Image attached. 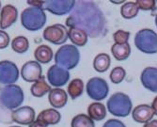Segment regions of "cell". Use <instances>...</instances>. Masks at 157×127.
<instances>
[{"label": "cell", "mask_w": 157, "mask_h": 127, "mask_svg": "<svg viewBox=\"0 0 157 127\" xmlns=\"http://www.w3.org/2000/svg\"><path fill=\"white\" fill-rule=\"evenodd\" d=\"M56 64L66 70L75 68L80 61V52L74 44H64L55 55Z\"/></svg>", "instance_id": "cell-5"}, {"label": "cell", "mask_w": 157, "mask_h": 127, "mask_svg": "<svg viewBox=\"0 0 157 127\" xmlns=\"http://www.w3.org/2000/svg\"><path fill=\"white\" fill-rule=\"evenodd\" d=\"M130 38V32L125 31V30H117L113 34V39L115 40V44H128V40Z\"/></svg>", "instance_id": "cell-30"}, {"label": "cell", "mask_w": 157, "mask_h": 127, "mask_svg": "<svg viewBox=\"0 0 157 127\" xmlns=\"http://www.w3.org/2000/svg\"><path fill=\"white\" fill-rule=\"evenodd\" d=\"M19 78V70L16 64L10 60L0 61V86L15 83Z\"/></svg>", "instance_id": "cell-10"}, {"label": "cell", "mask_w": 157, "mask_h": 127, "mask_svg": "<svg viewBox=\"0 0 157 127\" xmlns=\"http://www.w3.org/2000/svg\"><path fill=\"white\" fill-rule=\"evenodd\" d=\"M30 91L34 97L40 98L51 91V87H50V85L46 83L45 77L41 76L38 81L33 83V85L30 88Z\"/></svg>", "instance_id": "cell-22"}, {"label": "cell", "mask_w": 157, "mask_h": 127, "mask_svg": "<svg viewBox=\"0 0 157 127\" xmlns=\"http://www.w3.org/2000/svg\"><path fill=\"white\" fill-rule=\"evenodd\" d=\"M35 110L31 106H20L10 114L12 121L22 125H29L35 121Z\"/></svg>", "instance_id": "cell-12"}, {"label": "cell", "mask_w": 157, "mask_h": 127, "mask_svg": "<svg viewBox=\"0 0 157 127\" xmlns=\"http://www.w3.org/2000/svg\"><path fill=\"white\" fill-rule=\"evenodd\" d=\"M0 8H1V1H0Z\"/></svg>", "instance_id": "cell-41"}, {"label": "cell", "mask_w": 157, "mask_h": 127, "mask_svg": "<svg viewBox=\"0 0 157 127\" xmlns=\"http://www.w3.org/2000/svg\"><path fill=\"white\" fill-rule=\"evenodd\" d=\"M53 50L48 45H40L34 52V56L37 62L47 64L53 59Z\"/></svg>", "instance_id": "cell-21"}, {"label": "cell", "mask_w": 157, "mask_h": 127, "mask_svg": "<svg viewBox=\"0 0 157 127\" xmlns=\"http://www.w3.org/2000/svg\"><path fill=\"white\" fill-rule=\"evenodd\" d=\"M66 25L70 28H81L91 38L102 36L106 27L103 11L93 1H76Z\"/></svg>", "instance_id": "cell-1"}, {"label": "cell", "mask_w": 157, "mask_h": 127, "mask_svg": "<svg viewBox=\"0 0 157 127\" xmlns=\"http://www.w3.org/2000/svg\"><path fill=\"white\" fill-rule=\"evenodd\" d=\"M41 73H42V69L40 63L33 60L25 62L21 69L22 78L26 82L35 83L42 76Z\"/></svg>", "instance_id": "cell-13"}, {"label": "cell", "mask_w": 157, "mask_h": 127, "mask_svg": "<svg viewBox=\"0 0 157 127\" xmlns=\"http://www.w3.org/2000/svg\"><path fill=\"white\" fill-rule=\"evenodd\" d=\"M126 76V71L122 67H115L110 73V80L114 84L121 83Z\"/></svg>", "instance_id": "cell-29"}, {"label": "cell", "mask_w": 157, "mask_h": 127, "mask_svg": "<svg viewBox=\"0 0 157 127\" xmlns=\"http://www.w3.org/2000/svg\"><path fill=\"white\" fill-rule=\"evenodd\" d=\"M47 79L50 85L56 87L60 88L67 84L70 79V73L69 71L59 66V65H52L48 72H47Z\"/></svg>", "instance_id": "cell-11"}, {"label": "cell", "mask_w": 157, "mask_h": 127, "mask_svg": "<svg viewBox=\"0 0 157 127\" xmlns=\"http://www.w3.org/2000/svg\"><path fill=\"white\" fill-rule=\"evenodd\" d=\"M111 2L116 3V4H121V3H123V2H125V1H111Z\"/></svg>", "instance_id": "cell-38"}, {"label": "cell", "mask_w": 157, "mask_h": 127, "mask_svg": "<svg viewBox=\"0 0 157 127\" xmlns=\"http://www.w3.org/2000/svg\"><path fill=\"white\" fill-rule=\"evenodd\" d=\"M155 25H156V26H157V14H156V16H155Z\"/></svg>", "instance_id": "cell-39"}, {"label": "cell", "mask_w": 157, "mask_h": 127, "mask_svg": "<svg viewBox=\"0 0 157 127\" xmlns=\"http://www.w3.org/2000/svg\"><path fill=\"white\" fill-rule=\"evenodd\" d=\"M140 82L145 89L153 93H157V68H145L140 75Z\"/></svg>", "instance_id": "cell-14"}, {"label": "cell", "mask_w": 157, "mask_h": 127, "mask_svg": "<svg viewBox=\"0 0 157 127\" xmlns=\"http://www.w3.org/2000/svg\"><path fill=\"white\" fill-rule=\"evenodd\" d=\"M68 37L69 40L74 44V45L78 47H82L87 44L89 39L88 34L83 29H81V28H77V27L70 28L68 30Z\"/></svg>", "instance_id": "cell-19"}, {"label": "cell", "mask_w": 157, "mask_h": 127, "mask_svg": "<svg viewBox=\"0 0 157 127\" xmlns=\"http://www.w3.org/2000/svg\"><path fill=\"white\" fill-rule=\"evenodd\" d=\"M134 42L136 47L142 53L149 55L157 53V33L152 29L143 28L136 32Z\"/></svg>", "instance_id": "cell-6"}, {"label": "cell", "mask_w": 157, "mask_h": 127, "mask_svg": "<svg viewBox=\"0 0 157 127\" xmlns=\"http://www.w3.org/2000/svg\"><path fill=\"white\" fill-rule=\"evenodd\" d=\"M83 91H84V83L79 78H75L72 80L68 85L67 92L73 100H75L78 97H80L83 94Z\"/></svg>", "instance_id": "cell-25"}, {"label": "cell", "mask_w": 157, "mask_h": 127, "mask_svg": "<svg viewBox=\"0 0 157 127\" xmlns=\"http://www.w3.org/2000/svg\"><path fill=\"white\" fill-rule=\"evenodd\" d=\"M24 91L18 85H8L0 88V106L8 110L19 108L24 102Z\"/></svg>", "instance_id": "cell-2"}, {"label": "cell", "mask_w": 157, "mask_h": 127, "mask_svg": "<svg viewBox=\"0 0 157 127\" xmlns=\"http://www.w3.org/2000/svg\"><path fill=\"white\" fill-rule=\"evenodd\" d=\"M26 3L30 7L40 8V9H42V6H44V1H32V0H28V1H26Z\"/></svg>", "instance_id": "cell-35"}, {"label": "cell", "mask_w": 157, "mask_h": 127, "mask_svg": "<svg viewBox=\"0 0 157 127\" xmlns=\"http://www.w3.org/2000/svg\"><path fill=\"white\" fill-rule=\"evenodd\" d=\"M48 100L52 107L62 108L67 105L68 102V93L59 88H56L51 90L48 95Z\"/></svg>", "instance_id": "cell-17"}, {"label": "cell", "mask_w": 157, "mask_h": 127, "mask_svg": "<svg viewBox=\"0 0 157 127\" xmlns=\"http://www.w3.org/2000/svg\"><path fill=\"white\" fill-rule=\"evenodd\" d=\"M71 127H95V123L88 115L78 114L73 118Z\"/></svg>", "instance_id": "cell-28"}, {"label": "cell", "mask_w": 157, "mask_h": 127, "mask_svg": "<svg viewBox=\"0 0 157 127\" xmlns=\"http://www.w3.org/2000/svg\"><path fill=\"white\" fill-rule=\"evenodd\" d=\"M106 108L115 117L125 118L133 110L131 98L123 92H115L110 96L106 103Z\"/></svg>", "instance_id": "cell-3"}, {"label": "cell", "mask_w": 157, "mask_h": 127, "mask_svg": "<svg viewBox=\"0 0 157 127\" xmlns=\"http://www.w3.org/2000/svg\"><path fill=\"white\" fill-rule=\"evenodd\" d=\"M44 39L53 44L59 45L63 44L69 39L68 37V30L65 25L56 24L50 26H47L44 33H42Z\"/></svg>", "instance_id": "cell-8"}, {"label": "cell", "mask_w": 157, "mask_h": 127, "mask_svg": "<svg viewBox=\"0 0 157 127\" xmlns=\"http://www.w3.org/2000/svg\"><path fill=\"white\" fill-rule=\"evenodd\" d=\"M10 127H20V126H10Z\"/></svg>", "instance_id": "cell-40"}, {"label": "cell", "mask_w": 157, "mask_h": 127, "mask_svg": "<svg viewBox=\"0 0 157 127\" xmlns=\"http://www.w3.org/2000/svg\"><path fill=\"white\" fill-rule=\"evenodd\" d=\"M103 127H126L125 124L117 119H110L107 121H105L103 125Z\"/></svg>", "instance_id": "cell-33"}, {"label": "cell", "mask_w": 157, "mask_h": 127, "mask_svg": "<svg viewBox=\"0 0 157 127\" xmlns=\"http://www.w3.org/2000/svg\"><path fill=\"white\" fill-rule=\"evenodd\" d=\"M10 44V36L7 32L0 30V49H5Z\"/></svg>", "instance_id": "cell-32"}, {"label": "cell", "mask_w": 157, "mask_h": 127, "mask_svg": "<svg viewBox=\"0 0 157 127\" xmlns=\"http://www.w3.org/2000/svg\"><path fill=\"white\" fill-rule=\"evenodd\" d=\"M29 41L24 36H18L14 38L11 41V48L14 52L18 54H24L28 50Z\"/></svg>", "instance_id": "cell-27"}, {"label": "cell", "mask_w": 157, "mask_h": 127, "mask_svg": "<svg viewBox=\"0 0 157 127\" xmlns=\"http://www.w3.org/2000/svg\"><path fill=\"white\" fill-rule=\"evenodd\" d=\"M88 116L93 121H103L106 117V107L102 103L94 102L88 107Z\"/></svg>", "instance_id": "cell-20"}, {"label": "cell", "mask_w": 157, "mask_h": 127, "mask_svg": "<svg viewBox=\"0 0 157 127\" xmlns=\"http://www.w3.org/2000/svg\"><path fill=\"white\" fill-rule=\"evenodd\" d=\"M48 125L45 124L44 121H41L40 120H35L32 123H30L29 125H28V127H47Z\"/></svg>", "instance_id": "cell-34"}, {"label": "cell", "mask_w": 157, "mask_h": 127, "mask_svg": "<svg viewBox=\"0 0 157 127\" xmlns=\"http://www.w3.org/2000/svg\"><path fill=\"white\" fill-rule=\"evenodd\" d=\"M88 96L96 102L105 100L109 92V87L107 82L101 77L90 78L86 86Z\"/></svg>", "instance_id": "cell-7"}, {"label": "cell", "mask_w": 157, "mask_h": 127, "mask_svg": "<svg viewBox=\"0 0 157 127\" xmlns=\"http://www.w3.org/2000/svg\"><path fill=\"white\" fill-rule=\"evenodd\" d=\"M76 4L75 0H48L44 1L42 10H48L54 15H65L67 13L73 11Z\"/></svg>", "instance_id": "cell-9"}, {"label": "cell", "mask_w": 157, "mask_h": 127, "mask_svg": "<svg viewBox=\"0 0 157 127\" xmlns=\"http://www.w3.org/2000/svg\"><path fill=\"white\" fill-rule=\"evenodd\" d=\"M139 11V8L136 2H126L121 8V14L124 19L135 18Z\"/></svg>", "instance_id": "cell-26"}, {"label": "cell", "mask_w": 157, "mask_h": 127, "mask_svg": "<svg viewBox=\"0 0 157 127\" xmlns=\"http://www.w3.org/2000/svg\"><path fill=\"white\" fill-rule=\"evenodd\" d=\"M153 109V112H154V115L157 116V96L153 99V101H152V104L151 106Z\"/></svg>", "instance_id": "cell-37"}, {"label": "cell", "mask_w": 157, "mask_h": 127, "mask_svg": "<svg viewBox=\"0 0 157 127\" xmlns=\"http://www.w3.org/2000/svg\"><path fill=\"white\" fill-rule=\"evenodd\" d=\"M111 53L113 56L119 61L125 60L129 58L131 54V47L129 44H114L111 47Z\"/></svg>", "instance_id": "cell-23"}, {"label": "cell", "mask_w": 157, "mask_h": 127, "mask_svg": "<svg viewBox=\"0 0 157 127\" xmlns=\"http://www.w3.org/2000/svg\"><path fill=\"white\" fill-rule=\"evenodd\" d=\"M37 119L44 121L47 125H55L60 121L61 114L55 108H47L42 110L38 115Z\"/></svg>", "instance_id": "cell-18"}, {"label": "cell", "mask_w": 157, "mask_h": 127, "mask_svg": "<svg viewBox=\"0 0 157 127\" xmlns=\"http://www.w3.org/2000/svg\"><path fill=\"white\" fill-rule=\"evenodd\" d=\"M143 127H157V120H151L149 122L145 123Z\"/></svg>", "instance_id": "cell-36"}, {"label": "cell", "mask_w": 157, "mask_h": 127, "mask_svg": "<svg viewBox=\"0 0 157 127\" xmlns=\"http://www.w3.org/2000/svg\"><path fill=\"white\" fill-rule=\"evenodd\" d=\"M46 23V14L40 8L29 7L22 11L21 24L29 31H38L44 26Z\"/></svg>", "instance_id": "cell-4"}, {"label": "cell", "mask_w": 157, "mask_h": 127, "mask_svg": "<svg viewBox=\"0 0 157 127\" xmlns=\"http://www.w3.org/2000/svg\"><path fill=\"white\" fill-rule=\"evenodd\" d=\"M154 116L153 109L149 105H139L132 110V118L137 123H147Z\"/></svg>", "instance_id": "cell-15"}, {"label": "cell", "mask_w": 157, "mask_h": 127, "mask_svg": "<svg viewBox=\"0 0 157 127\" xmlns=\"http://www.w3.org/2000/svg\"><path fill=\"white\" fill-rule=\"evenodd\" d=\"M111 63L110 56L105 53L97 55L93 60V68L98 73H105L109 69Z\"/></svg>", "instance_id": "cell-24"}, {"label": "cell", "mask_w": 157, "mask_h": 127, "mask_svg": "<svg viewBox=\"0 0 157 127\" xmlns=\"http://www.w3.org/2000/svg\"><path fill=\"white\" fill-rule=\"evenodd\" d=\"M18 17V10L12 5H6L0 12V27L2 29L11 26L16 22Z\"/></svg>", "instance_id": "cell-16"}, {"label": "cell", "mask_w": 157, "mask_h": 127, "mask_svg": "<svg viewBox=\"0 0 157 127\" xmlns=\"http://www.w3.org/2000/svg\"><path fill=\"white\" fill-rule=\"evenodd\" d=\"M136 2L139 10H152L156 5V1L154 0H137Z\"/></svg>", "instance_id": "cell-31"}]
</instances>
